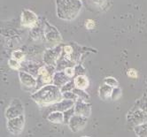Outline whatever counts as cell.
Here are the masks:
<instances>
[{
    "label": "cell",
    "mask_w": 147,
    "mask_h": 137,
    "mask_svg": "<svg viewBox=\"0 0 147 137\" xmlns=\"http://www.w3.org/2000/svg\"><path fill=\"white\" fill-rule=\"evenodd\" d=\"M31 98L39 106H51L63 99L60 89L53 84L42 87L31 95Z\"/></svg>",
    "instance_id": "obj_1"
},
{
    "label": "cell",
    "mask_w": 147,
    "mask_h": 137,
    "mask_svg": "<svg viewBox=\"0 0 147 137\" xmlns=\"http://www.w3.org/2000/svg\"><path fill=\"white\" fill-rule=\"evenodd\" d=\"M80 0H56L57 15L64 20H72L80 13L82 9Z\"/></svg>",
    "instance_id": "obj_2"
},
{
    "label": "cell",
    "mask_w": 147,
    "mask_h": 137,
    "mask_svg": "<svg viewBox=\"0 0 147 137\" xmlns=\"http://www.w3.org/2000/svg\"><path fill=\"white\" fill-rule=\"evenodd\" d=\"M24 112H25V108L23 106V103L20 99L16 98L11 102L10 105L5 110V117L8 120L20 117V116H22L24 115Z\"/></svg>",
    "instance_id": "obj_3"
},
{
    "label": "cell",
    "mask_w": 147,
    "mask_h": 137,
    "mask_svg": "<svg viewBox=\"0 0 147 137\" xmlns=\"http://www.w3.org/2000/svg\"><path fill=\"white\" fill-rule=\"evenodd\" d=\"M25 128V116L8 120L6 122V128L10 134L13 135H20L24 130Z\"/></svg>",
    "instance_id": "obj_4"
},
{
    "label": "cell",
    "mask_w": 147,
    "mask_h": 137,
    "mask_svg": "<svg viewBox=\"0 0 147 137\" xmlns=\"http://www.w3.org/2000/svg\"><path fill=\"white\" fill-rule=\"evenodd\" d=\"M61 52L62 48L60 46H56L54 48L46 50L44 54V62L45 63V65L56 66L58 61L61 58Z\"/></svg>",
    "instance_id": "obj_5"
},
{
    "label": "cell",
    "mask_w": 147,
    "mask_h": 137,
    "mask_svg": "<svg viewBox=\"0 0 147 137\" xmlns=\"http://www.w3.org/2000/svg\"><path fill=\"white\" fill-rule=\"evenodd\" d=\"M87 123H88V118L75 114L69 120L67 126L73 133H78L85 128Z\"/></svg>",
    "instance_id": "obj_6"
},
{
    "label": "cell",
    "mask_w": 147,
    "mask_h": 137,
    "mask_svg": "<svg viewBox=\"0 0 147 137\" xmlns=\"http://www.w3.org/2000/svg\"><path fill=\"white\" fill-rule=\"evenodd\" d=\"M52 76L53 75L48 70L46 66H41L38 71V76H37V87L36 89V91L38 89V87L40 89L48 84H52Z\"/></svg>",
    "instance_id": "obj_7"
},
{
    "label": "cell",
    "mask_w": 147,
    "mask_h": 137,
    "mask_svg": "<svg viewBox=\"0 0 147 137\" xmlns=\"http://www.w3.org/2000/svg\"><path fill=\"white\" fill-rule=\"evenodd\" d=\"M127 120H128L129 123L132 124L136 128V126L146 123V121H147V116L141 110H136L135 111H130L128 113Z\"/></svg>",
    "instance_id": "obj_8"
},
{
    "label": "cell",
    "mask_w": 147,
    "mask_h": 137,
    "mask_svg": "<svg viewBox=\"0 0 147 137\" xmlns=\"http://www.w3.org/2000/svg\"><path fill=\"white\" fill-rule=\"evenodd\" d=\"M38 17L37 15L30 10H24L22 11V17H20V24L26 28H35L37 24Z\"/></svg>",
    "instance_id": "obj_9"
},
{
    "label": "cell",
    "mask_w": 147,
    "mask_h": 137,
    "mask_svg": "<svg viewBox=\"0 0 147 137\" xmlns=\"http://www.w3.org/2000/svg\"><path fill=\"white\" fill-rule=\"evenodd\" d=\"M19 79L22 85L27 89H36L37 78L25 71H19Z\"/></svg>",
    "instance_id": "obj_10"
},
{
    "label": "cell",
    "mask_w": 147,
    "mask_h": 137,
    "mask_svg": "<svg viewBox=\"0 0 147 137\" xmlns=\"http://www.w3.org/2000/svg\"><path fill=\"white\" fill-rule=\"evenodd\" d=\"M74 108H75V112L76 115H80L88 119L90 118L91 114V104L89 102H85L78 98L76 101Z\"/></svg>",
    "instance_id": "obj_11"
},
{
    "label": "cell",
    "mask_w": 147,
    "mask_h": 137,
    "mask_svg": "<svg viewBox=\"0 0 147 137\" xmlns=\"http://www.w3.org/2000/svg\"><path fill=\"white\" fill-rule=\"evenodd\" d=\"M45 36L46 40L49 43H59L62 37L59 32V30L49 24L48 22L45 23Z\"/></svg>",
    "instance_id": "obj_12"
},
{
    "label": "cell",
    "mask_w": 147,
    "mask_h": 137,
    "mask_svg": "<svg viewBox=\"0 0 147 137\" xmlns=\"http://www.w3.org/2000/svg\"><path fill=\"white\" fill-rule=\"evenodd\" d=\"M71 80L72 79L66 75L64 71H57L52 76V84L60 89Z\"/></svg>",
    "instance_id": "obj_13"
},
{
    "label": "cell",
    "mask_w": 147,
    "mask_h": 137,
    "mask_svg": "<svg viewBox=\"0 0 147 137\" xmlns=\"http://www.w3.org/2000/svg\"><path fill=\"white\" fill-rule=\"evenodd\" d=\"M75 103H76L75 101L67 100V99H62L59 103L51 105V106H52L53 111H58L64 112V111L73 108L74 106H75Z\"/></svg>",
    "instance_id": "obj_14"
},
{
    "label": "cell",
    "mask_w": 147,
    "mask_h": 137,
    "mask_svg": "<svg viewBox=\"0 0 147 137\" xmlns=\"http://www.w3.org/2000/svg\"><path fill=\"white\" fill-rule=\"evenodd\" d=\"M47 120L53 124H64V113L58 111H52L48 114Z\"/></svg>",
    "instance_id": "obj_15"
},
{
    "label": "cell",
    "mask_w": 147,
    "mask_h": 137,
    "mask_svg": "<svg viewBox=\"0 0 147 137\" xmlns=\"http://www.w3.org/2000/svg\"><path fill=\"white\" fill-rule=\"evenodd\" d=\"M74 81H75L76 88L80 89L86 90L90 86V81L86 75L76 76L75 79H74Z\"/></svg>",
    "instance_id": "obj_16"
},
{
    "label": "cell",
    "mask_w": 147,
    "mask_h": 137,
    "mask_svg": "<svg viewBox=\"0 0 147 137\" xmlns=\"http://www.w3.org/2000/svg\"><path fill=\"white\" fill-rule=\"evenodd\" d=\"M113 88L107 85V84H103L98 89V97L101 100H107L111 99L112 92H113Z\"/></svg>",
    "instance_id": "obj_17"
},
{
    "label": "cell",
    "mask_w": 147,
    "mask_h": 137,
    "mask_svg": "<svg viewBox=\"0 0 147 137\" xmlns=\"http://www.w3.org/2000/svg\"><path fill=\"white\" fill-rule=\"evenodd\" d=\"M73 92L75 93L77 97L85 101V102H89L90 103V95L86 92V90H83V89H80L77 88H75L73 90Z\"/></svg>",
    "instance_id": "obj_18"
},
{
    "label": "cell",
    "mask_w": 147,
    "mask_h": 137,
    "mask_svg": "<svg viewBox=\"0 0 147 137\" xmlns=\"http://www.w3.org/2000/svg\"><path fill=\"white\" fill-rule=\"evenodd\" d=\"M135 132L138 137H147V125L143 124L136 126Z\"/></svg>",
    "instance_id": "obj_19"
},
{
    "label": "cell",
    "mask_w": 147,
    "mask_h": 137,
    "mask_svg": "<svg viewBox=\"0 0 147 137\" xmlns=\"http://www.w3.org/2000/svg\"><path fill=\"white\" fill-rule=\"evenodd\" d=\"M104 83L107 84V85L112 87V88H116V87H119V82L118 81L112 77V76H107L104 79Z\"/></svg>",
    "instance_id": "obj_20"
},
{
    "label": "cell",
    "mask_w": 147,
    "mask_h": 137,
    "mask_svg": "<svg viewBox=\"0 0 147 137\" xmlns=\"http://www.w3.org/2000/svg\"><path fill=\"white\" fill-rule=\"evenodd\" d=\"M8 65H9L10 68L13 69V70L20 71V69H22V64H20V62H19L18 60H16V59H14V58L9 59V61H8Z\"/></svg>",
    "instance_id": "obj_21"
},
{
    "label": "cell",
    "mask_w": 147,
    "mask_h": 137,
    "mask_svg": "<svg viewBox=\"0 0 147 137\" xmlns=\"http://www.w3.org/2000/svg\"><path fill=\"white\" fill-rule=\"evenodd\" d=\"M75 88H76L75 81H74V80H71L70 81L66 83L64 86H62L60 88V91H61V93L67 92V91H73Z\"/></svg>",
    "instance_id": "obj_22"
},
{
    "label": "cell",
    "mask_w": 147,
    "mask_h": 137,
    "mask_svg": "<svg viewBox=\"0 0 147 137\" xmlns=\"http://www.w3.org/2000/svg\"><path fill=\"white\" fill-rule=\"evenodd\" d=\"M63 113H64V124L67 125L68 122H69V120H71V118L73 117L74 115L76 114V112H75V108L73 107V108H71V109H69V110L64 111Z\"/></svg>",
    "instance_id": "obj_23"
},
{
    "label": "cell",
    "mask_w": 147,
    "mask_h": 137,
    "mask_svg": "<svg viewBox=\"0 0 147 137\" xmlns=\"http://www.w3.org/2000/svg\"><path fill=\"white\" fill-rule=\"evenodd\" d=\"M12 58H14V59L18 60L19 62L22 63L25 59V54L20 50H15L12 53Z\"/></svg>",
    "instance_id": "obj_24"
},
{
    "label": "cell",
    "mask_w": 147,
    "mask_h": 137,
    "mask_svg": "<svg viewBox=\"0 0 147 137\" xmlns=\"http://www.w3.org/2000/svg\"><path fill=\"white\" fill-rule=\"evenodd\" d=\"M121 95H122V91L119 87L113 88V92H112V96H111V99L113 101H116V100L120 99V97H121Z\"/></svg>",
    "instance_id": "obj_25"
},
{
    "label": "cell",
    "mask_w": 147,
    "mask_h": 137,
    "mask_svg": "<svg viewBox=\"0 0 147 137\" xmlns=\"http://www.w3.org/2000/svg\"><path fill=\"white\" fill-rule=\"evenodd\" d=\"M62 97H63V99L72 100V101H75V102L78 99L77 96L73 91H67V92L62 93Z\"/></svg>",
    "instance_id": "obj_26"
},
{
    "label": "cell",
    "mask_w": 147,
    "mask_h": 137,
    "mask_svg": "<svg viewBox=\"0 0 147 137\" xmlns=\"http://www.w3.org/2000/svg\"><path fill=\"white\" fill-rule=\"evenodd\" d=\"M75 73H76V76L79 75H86V70L82 65H76L75 66Z\"/></svg>",
    "instance_id": "obj_27"
},
{
    "label": "cell",
    "mask_w": 147,
    "mask_h": 137,
    "mask_svg": "<svg viewBox=\"0 0 147 137\" xmlns=\"http://www.w3.org/2000/svg\"><path fill=\"white\" fill-rule=\"evenodd\" d=\"M64 72H65L66 75H67L68 77H70L71 79H72L73 77H75V76H76L75 67H74V66H68V67H67V68L64 70Z\"/></svg>",
    "instance_id": "obj_28"
},
{
    "label": "cell",
    "mask_w": 147,
    "mask_h": 137,
    "mask_svg": "<svg viewBox=\"0 0 147 137\" xmlns=\"http://www.w3.org/2000/svg\"><path fill=\"white\" fill-rule=\"evenodd\" d=\"M127 75H128L129 78H134V79H136V78H138V71H136V70H135V69H133V68H130V69H129L128 72H127Z\"/></svg>",
    "instance_id": "obj_29"
},
{
    "label": "cell",
    "mask_w": 147,
    "mask_h": 137,
    "mask_svg": "<svg viewBox=\"0 0 147 137\" xmlns=\"http://www.w3.org/2000/svg\"><path fill=\"white\" fill-rule=\"evenodd\" d=\"M96 26V23L95 21H94L93 19H87L86 20V22H85V28L89 30L90 29H93L94 28H95Z\"/></svg>",
    "instance_id": "obj_30"
},
{
    "label": "cell",
    "mask_w": 147,
    "mask_h": 137,
    "mask_svg": "<svg viewBox=\"0 0 147 137\" xmlns=\"http://www.w3.org/2000/svg\"><path fill=\"white\" fill-rule=\"evenodd\" d=\"M93 1L95 2L96 4H98V5H101L102 4H104L105 2H106V0H93Z\"/></svg>",
    "instance_id": "obj_31"
},
{
    "label": "cell",
    "mask_w": 147,
    "mask_h": 137,
    "mask_svg": "<svg viewBox=\"0 0 147 137\" xmlns=\"http://www.w3.org/2000/svg\"><path fill=\"white\" fill-rule=\"evenodd\" d=\"M82 137H89V136H82Z\"/></svg>",
    "instance_id": "obj_32"
},
{
    "label": "cell",
    "mask_w": 147,
    "mask_h": 137,
    "mask_svg": "<svg viewBox=\"0 0 147 137\" xmlns=\"http://www.w3.org/2000/svg\"><path fill=\"white\" fill-rule=\"evenodd\" d=\"M80 1H81V0H80Z\"/></svg>",
    "instance_id": "obj_33"
}]
</instances>
